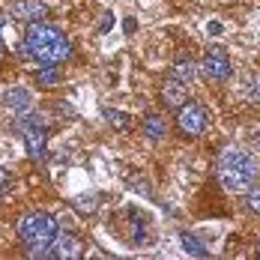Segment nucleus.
<instances>
[{
	"instance_id": "f257e3e1",
	"label": "nucleus",
	"mask_w": 260,
	"mask_h": 260,
	"mask_svg": "<svg viewBox=\"0 0 260 260\" xmlns=\"http://www.w3.org/2000/svg\"><path fill=\"white\" fill-rule=\"evenodd\" d=\"M24 45H27V51H30V57L39 60L42 66H60V63L69 60V54H72L69 39H66L54 24H45V21L27 24Z\"/></svg>"
},
{
	"instance_id": "f03ea898",
	"label": "nucleus",
	"mask_w": 260,
	"mask_h": 260,
	"mask_svg": "<svg viewBox=\"0 0 260 260\" xmlns=\"http://www.w3.org/2000/svg\"><path fill=\"white\" fill-rule=\"evenodd\" d=\"M18 236L30 248V257H54V239L60 236L57 218L48 212H30L18 221Z\"/></svg>"
},
{
	"instance_id": "7ed1b4c3",
	"label": "nucleus",
	"mask_w": 260,
	"mask_h": 260,
	"mask_svg": "<svg viewBox=\"0 0 260 260\" xmlns=\"http://www.w3.org/2000/svg\"><path fill=\"white\" fill-rule=\"evenodd\" d=\"M257 177V165L242 147H224L218 156V180L228 191H248Z\"/></svg>"
},
{
	"instance_id": "20e7f679",
	"label": "nucleus",
	"mask_w": 260,
	"mask_h": 260,
	"mask_svg": "<svg viewBox=\"0 0 260 260\" xmlns=\"http://www.w3.org/2000/svg\"><path fill=\"white\" fill-rule=\"evenodd\" d=\"M18 129H21V138H24V144H27V153L36 158V161H42L45 158V141H48V132L42 126V120L24 114V120H21Z\"/></svg>"
},
{
	"instance_id": "39448f33",
	"label": "nucleus",
	"mask_w": 260,
	"mask_h": 260,
	"mask_svg": "<svg viewBox=\"0 0 260 260\" xmlns=\"http://www.w3.org/2000/svg\"><path fill=\"white\" fill-rule=\"evenodd\" d=\"M177 129L185 138H198L207 129V114L198 102H185L182 108H177Z\"/></svg>"
},
{
	"instance_id": "423d86ee",
	"label": "nucleus",
	"mask_w": 260,
	"mask_h": 260,
	"mask_svg": "<svg viewBox=\"0 0 260 260\" xmlns=\"http://www.w3.org/2000/svg\"><path fill=\"white\" fill-rule=\"evenodd\" d=\"M201 69H204V75H207L209 81H228V78H231V72H234L228 51H224V48H218V45H212V48L204 51Z\"/></svg>"
},
{
	"instance_id": "0eeeda50",
	"label": "nucleus",
	"mask_w": 260,
	"mask_h": 260,
	"mask_svg": "<svg viewBox=\"0 0 260 260\" xmlns=\"http://www.w3.org/2000/svg\"><path fill=\"white\" fill-rule=\"evenodd\" d=\"M12 12H15V18H21V21H27V24L45 21L48 3H45V0H15V3H12Z\"/></svg>"
},
{
	"instance_id": "6e6552de",
	"label": "nucleus",
	"mask_w": 260,
	"mask_h": 260,
	"mask_svg": "<svg viewBox=\"0 0 260 260\" xmlns=\"http://www.w3.org/2000/svg\"><path fill=\"white\" fill-rule=\"evenodd\" d=\"M161 99H165V108H174L177 111V108H182V105L188 102V87L180 78L171 75V78L161 84Z\"/></svg>"
},
{
	"instance_id": "1a4fd4ad",
	"label": "nucleus",
	"mask_w": 260,
	"mask_h": 260,
	"mask_svg": "<svg viewBox=\"0 0 260 260\" xmlns=\"http://www.w3.org/2000/svg\"><path fill=\"white\" fill-rule=\"evenodd\" d=\"M51 248H54V257L57 260H78L84 254V248H81V242L75 236H57Z\"/></svg>"
},
{
	"instance_id": "9d476101",
	"label": "nucleus",
	"mask_w": 260,
	"mask_h": 260,
	"mask_svg": "<svg viewBox=\"0 0 260 260\" xmlns=\"http://www.w3.org/2000/svg\"><path fill=\"white\" fill-rule=\"evenodd\" d=\"M30 105H33L30 90H24V87H12V90H6V108H12L15 114H30Z\"/></svg>"
},
{
	"instance_id": "9b49d317",
	"label": "nucleus",
	"mask_w": 260,
	"mask_h": 260,
	"mask_svg": "<svg viewBox=\"0 0 260 260\" xmlns=\"http://www.w3.org/2000/svg\"><path fill=\"white\" fill-rule=\"evenodd\" d=\"M141 132H144L150 141H161V138L168 135V123H165V117H158V114H147L144 123H141Z\"/></svg>"
},
{
	"instance_id": "f8f14e48",
	"label": "nucleus",
	"mask_w": 260,
	"mask_h": 260,
	"mask_svg": "<svg viewBox=\"0 0 260 260\" xmlns=\"http://www.w3.org/2000/svg\"><path fill=\"white\" fill-rule=\"evenodd\" d=\"M180 245H182V251H185L188 257H209L207 245H204L194 234H188V231H182L180 234Z\"/></svg>"
},
{
	"instance_id": "ddd939ff",
	"label": "nucleus",
	"mask_w": 260,
	"mask_h": 260,
	"mask_svg": "<svg viewBox=\"0 0 260 260\" xmlns=\"http://www.w3.org/2000/svg\"><path fill=\"white\" fill-rule=\"evenodd\" d=\"M171 75L180 78L182 84H191V78H194V63H191V57L177 54V60H174V66H171Z\"/></svg>"
},
{
	"instance_id": "4468645a",
	"label": "nucleus",
	"mask_w": 260,
	"mask_h": 260,
	"mask_svg": "<svg viewBox=\"0 0 260 260\" xmlns=\"http://www.w3.org/2000/svg\"><path fill=\"white\" fill-rule=\"evenodd\" d=\"M33 81H36L39 87H57V84L63 81V72H60V66H42V69L33 75Z\"/></svg>"
},
{
	"instance_id": "2eb2a0df",
	"label": "nucleus",
	"mask_w": 260,
	"mask_h": 260,
	"mask_svg": "<svg viewBox=\"0 0 260 260\" xmlns=\"http://www.w3.org/2000/svg\"><path fill=\"white\" fill-rule=\"evenodd\" d=\"M105 120L114 126L117 132H126L132 126V117L129 114H123V111H114V108H105Z\"/></svg>"
},
{
	"instance_id": "dca6fc26",
	"label": "nucleus",
	"mask_w": 260,
	"mask_h": 260,
	"mask_svg": "<svg viewBox=\"0 0 260 260\" xmlns=\"http://www.w3.org/2000/svg\"><path fill=\"white\" fill-rule=\"evenodd\" d=\"M72 207H75V212H81V215H93L99 204H96V198H90V194H81V198H75V204H72Z\"/></svg>"
},
{
	"instance_id": "f3484780",
	"label": "nucleus",
	"mask_w": 260,
	"mask_h": 260,
	"mask_svg": "<svg viewBox=\"0 0 260 260\" xmlns=\"http://www.w3.org/2000/svg\"><path fill=\"white\" fill-rule=\"evenodd\" d=\"M245 81H248V84H245V93H248L251 99H260V75L254 72V75H248Z\"/></svg>"
},
{
	"instance_id": "a211bd4d",
	"label": "nucleus",
	"mask_w": 260,
	"mask_h": 260,
	"mask_svg": "<svg viewBox=\"0 0 260 260\" xmlns=\"http://www.w3.org/2000/svg\"><path fill=\"white\" fill-rule=\"evenodd\" d=\"M245 204H248V209H251V212H257V215H260V188H248Z\"/></svg>"
},
{
	"instance_id": "6ab92c4d",
	"label": "nucleus",
	"mask_w": 260,
	"mask_h": 260,
	"mask_svg": "<svg viewBox=\"0 0 260 260\" xmlns=\"http://www.w3.org/2000/svg\"><path fill=\"white\" fill-rule=\"evenodd\" d=\"M111 24H114V18H111V15H102V24H99V30H108Z\"/></svg>"
},
{
	"instance_id": "aec40b11",
	"label": "nucleus",
	"mask_w": 260,
	"mask_h": 260,
	"mask_svg": "<svg viewBox=\"0 0 260 260\" xmlns=\"http://www.w3.org/2000/svg\"><path fill=\"white\" fill-rule=\"evenodd\" d=\"M123 27H126V33H135V27H138V21H135V18H126V24H123Z\"/></svg>"
},
{
	"instance_id": "412c9836",
	"label": "nucleus",
	"mask_w": 260,
	"mask_h": 260,
	"mask_svg": "<svg viewBox=\"0 0 260 260\" xmlns=\"http://www.w3.org/2000/svg\"><path fill=\"white\" fill-rule=\"evenodd\" d=\"M6 182H9V174H6V171L0 168V185H6Z\"/></svg>"
},
{
	"instance_id": "4be33fe9",
	"label": "nucleus",
	"mask_w": 260,
	"mask_h": 260,
	"mask_svg": "<svg viewBox=\"0 0 260 260\" xmlns=\"http://www.w3.org/2000/svg\"><path fill=\"white\" fill-rule=\"evenodd\" d=\"M6 24V15H3V12H0V27Z\"/></svg>"
},
{
	"instance_id": "5701e85b",
	"label": "nucleus",
	"mask_w": 260,
	"mask_h": 260,
	"mask_svg": "<svg viewBox=\"0 0 260 260\" xmlns=\"http://www.w3.org/2000/svg\"><path fill=\"white\" fill-rule=\"evenodd\" d=\"M0 57H3V39H0Z\"/></svg>"
},
{
	"instance_id": "b1692460",
	"label": "nucleus",
	"mask_w": 260,
	"mask_h": 260,
	"mask_svg": "<svg viewBox=\"0 0 260 260\" xmlns=\"http://www.w3.org/2000/svg\"><path fill=\"white\" fill-rule=\"evenodd\" d=\"M257 254H260V245H257Z\"/></svg>"
}]
</instances>
